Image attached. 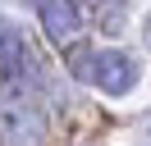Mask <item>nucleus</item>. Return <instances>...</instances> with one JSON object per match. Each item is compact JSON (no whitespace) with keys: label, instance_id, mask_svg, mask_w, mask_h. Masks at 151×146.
<instances>
[{"label":"nucleus","instance_id":"f257e3e1","mask_svg":"<svg viewBox=\"0 0 151 146\" xmlns=\"http://www.w3.org/2000/svg\"><path fill=\"white\" fill-rule=\"evenodd\" d=\"M69 64H73V78L87 82L92 91L119 100L128 96L142 82V64L133 50H119V46H96V50H69Z\"/></svg>","mask_w":151,"mask_h":146},{"label":"nucleus","instance_id":"f03ea898","mask_svg":"<svg viewBox=\"0 0 151 146\" xmlns=\"http://www.w3.org/2000/svg\"><path fill=\"white\" fill-rule=\"evenodd\" d=\"M50 137V114L28 82L0 87V146H46Z\"/></svg>","mask_w":151,"mask_h":146},{"label":"nucleus","instance_id":"7ed1b4c3","mask_svg":"<svg viewBox=\"0 0 151 146\" xmlns=\"http://www.w3.org/2000/svg\"><path fill=\"white\" fill-rule=\"evenodd\" d=\"M32 9H37L41 32H46L50 46H60V50L78 46V36H83V9H78V0H32Z\"/></svg>","mask_w":151,"mask_h":146},{"label":"nucleus","instance_id":"20e7f679","mask_svg":"<svg viewBox=\"0 0 151 146\" xmlns=\"http://www.w3.org/2000/svg\"><path fill=\"white\" fill-rule=\"evenodd\" d=\"M28 73H32L28 41H23V32L9 23V18H0V87L28 82Z\"/></svg>","mask_w":151,"mask_h":146},{"label":"nucleus","instance_id":"39448f33","mask_svg":"<svg viewBox=\"0 0 151 146\" xmlns=\"http://www.w3.org/2000/svg\"><path fill=\"white\" fill-rule=\"evenodd\" d=\"M142 46H147V50H151V14L142 18Z\"/></svg>","mask_w":151,"mask_h":146}]
</instances>
